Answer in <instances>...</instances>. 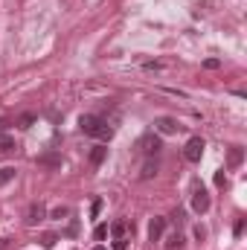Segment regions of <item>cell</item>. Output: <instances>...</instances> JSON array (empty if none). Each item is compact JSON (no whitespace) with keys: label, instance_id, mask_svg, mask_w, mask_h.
Masks as SVG:
<instances>
[{"label":"cell","instance_id":"6da1fadb","mask_svg":"<svg viewBox=\"0 0 247 250\" xmlns=\"http://www.w3.org/2000/svg\"><path fill=\"white\" fill-rule=\"evenodd\" d=\"M79 128H82V134L96 137V140H111V137H114V128H111L102 117H96V114H84V117L79 119Z\"/></svg>","mask_w":247,"mask_h":250},{"label":"cell","instance_id":"7a4b0ae2","mask_svg":"<svg viewBox=\"0 0 247 250\" xmlns=\"http://www.w3.org/2000/svg\"><path fill=\"white\" fill-rule=\"evenodd\" d=\"M204 149H207V143H204L201 137H192V140L186 143V149H183V157H186L189 163H198V160L204 157Z\"/></svg>","mask_w":247,"mask_h":250},{"label":"cell","instance_id":"3957f363","mask_svg":"<svg viewBox=\"0 0 247 250\" xmlns=\"http://www.w3.org/2000/svg\"><path fill=\"white\" fill-rule=\"evenodd\" d=\"M192 210H195V213H201V216L210 210V195H207V189H204V186H198V189L192 192Z\"/></svg>","mask_w":247,"mask_h":250},{"label":"cell","instance_id":"277c9868","mask_svg":"<svg viewBox=\"0 0 247 250\" xmlns=\"http://www.w3.org/2000/svg\"><path fill=\"white\" fill-rule=\"evenodd\" d=\"M140 151L148 154V157H154V154L160 151V137H157V134H146V137L140 140Z\"/></svg>","mask_w":247,"mask_h":250},{"label":"cell","instance_id":"5b68a950","mask_svg":"<svg viewBox=\"0 0 247 250\" xmlns=\"http://www.w3.org/2000/svg\"><path fill=\"white\" fill-rule=\"evenodd\" d=\"M44 218H47V207H44L41 201H38V204H32V207L26 210V224H29V227H35V224H41Z\"/></svg>","mask_w":247,"mask_h":250},{"label":"cell","instance_id":"8992f818","mask_svg":"<svg viewBox=\"0 0 247 250\" xmlns=\"http://www.w3.org/2000/svg\"><path fill=\"white\" fill-rule=\"evenodd\" d=\"M154 128H157L160 134H178V131H181L178 119H172V117H160V119H154Z\"/></svg>","mask_w":247,"mask_h":250},{"label":"cell","instance_id":"52a82bcc","mask_svg":"<svg viewBox=\"0 0 247 250\" xmlns=\"http://www.w3.org/2000/svg\"><path fill=\"white\" fill-rule=\"evenodd\" d=\"M12 151H17V143L15 137L6 134V122H0V154H12Z\"/></svg>","mask_w":247,"mask_h":250},{"label":"cell","instance_id":"ba28073f","mask_svg":"<svg viewBox=\"0 0 247 250\" xmlns=\"http://www.w3.org/2000/svg\"><path fill=\"white\" fill-rule=\"evenodd\" d=\"M163 230H166V218H151V224H148V242H160Z\"/></svg>","mask_w":247,"mask_h":250},{"label":"cell","instance_id":"9c48e42d","mask_svg":"<svg viewBox=\"0 0 247 250\" xmlns=\"http://www.w3.org/2000/svg\"><path fill=\"white\" fill-rule=\"evenodd\" d=\"M105 157H108V149H105V146H93L87 160H90V166L96 169V166H102V160H105Z\"/></svg>","mask_w":247,"mask_h":250},{"label":"cell","instance_id":"30bf717a","mask_svg":"<svg viewBox=\"0 0 247 250\" xmlns=\"http://www.w3.org/2000/svg\"><path fill=\"white\" fill-rule=\"evenodd\" d=\"M242 160H245V151H242L239 146H233V149H230V154H227V166H230V169H236V166H242Z\"/></svg>","mask_w":247,"mask_h":250},{"label":"cell","instance_id":"8fae6325","mask_svg":"<svg viewBox=\"0 0 247 250\" xmlns=\"http://www.w3.org/2000/svg\"><path fill=\"white\" fill-rule=\"evenodd\" d=\"M38 163H41V166H49V169H55V166H61V154H55V151H47V154H41V157H38Z\"/></svg>","mask_w":247,"mask_h":250},{"label":"cell","instance_id":"7c38bea8","mask_svg":"<svg viewBox=\"0 0 247 250\" xmlns=\"http://www.w3.org/2000/svg\"><path fill=\"white\" fill-rule=\"evenodd\" d=\"M154 175H157V160H154V157H148V160L143 163V172H140V178H143V181H148V178H154Z\"/></svg>","mask_w":247,"mask_h":250},{"label":"cell","instance_id":"4fadbf2b","mask_svg":"<svg viewBox=\"0 0 247 250\" xmlns=\"http://www.w3.org/2000/svg\"><path fill=\"white\" fill-rule=\"evenodd\" d=\"M108 230H111V236H114V239H125V233H128V224H125V221H114Z\"/></svg>","mask_w":247,"mask_h":250},{"label":"cell","instance_id":"5bb4252c","mask_svg":"<svg viewBox=\"0 0 247 250\" xmlns=\"http://www.w3.org/2000/svg\"><path fill=\"white\" fill-rule=\"evenodd\" d=\"M15 125H17V128H32V125H35V114H20V117L15 119Z\"/></svg>","mask_w":247,"mask_h":250},{"label":"cell","instance_id":"9a60e30c","mask_svg":"<svg viewBox=\"0 0 247 250\" xmlns=\"http://www.w3.org/2000/svg\"><path fill=\"white\" fill-rule=\"evenodd\" d=\"M181 245H183V239H181V233H172V236H169V242H166V248H169V250H178Z\"/></svg>","mask_w":247,"mask_h":250},{"label":"cell","instance_id":"2e32d148","mask_svg":"<svg viewBox=\"0 0 247 250\" xmlns=\"http://www.w3.org/2000/svg\"><path fill=\"white\" fill-rule=\"evenodd\" d=\"M67 216H70L67 207H55V210H52V218H55V221H61V218H67Z\"/></svg>","mask_w":247,"mask_h":250},{"label":"cell","instance_id":"e0dca14e","mask_svg":"<svg viewBox=\"0 0 247 250\" xmlns=\"http://www.w3.org/2000/svg\"><path fill=\"white\" fill-rule=\"evenodd\" d=\"M105 236H108V224H99V227L93 230V239H96V242H102Z\"/></svg>","mask_w":247,"mask_h":250},{"label":"cell","instance_id":"ac0fdd59","mask_svg":"<svg viewBox=\"0 0 247 250\" xmlns=\"http://www.w3.org/2000/svg\"><path fill=\"white\" fill-rule=\"evenodd\" d=\"M55 242H58V236H55V233H44V239H41V245H44V248H52Z\"/></svg>","mask_w":247,"mask_h":250},{"label":"cell","instance_id":"d6986e66","mask_svg":"<svg viewBox=\"0 0 247 250\" xmlns=\"http://www.w3.org/2000/svg\"><path fill=\"white\" fill-rule=\"evenodd\" d=\"M12 178H15V169H0V186H3V183H9Z\"/></svg>","mask_w":247,"mask_h":250},{"label":"cell","instance_id":"ffe728a7","mask_svg":"<svg viewBox=\"0 0 247 250\" xmlns=\"http://www.w3.org/2000/svg\"><path fill=\"white\" fill-rule=\"evenodd\" d=\"M99 213H102V198H96V201H93V204H90V216H93V218H96V216H99Z\"/></svg>","mask_w":247,"mask_h":250},{"label":"cell","instance_id":"44dd1931","mask_svg":"<svg viewBox=\"0 0 247 250\" xmlns=\"http://www.w3.org/2000/svg\"><path fill=\"white\" fill-rule=\"evenodd\" d=\"M204 67H207V70H218V67H221V61H218V58H207V61H204Z\"/></svg>","mask_w":247,"mask_h":250},{"label":"cell","instance_id":"7402d4cb","mask_svg":"<svg viewBox=\"0 0 247 250\" xmlns=\"http://www.w3.org/2000/svg\"><path fill=\"white\" fill-rule=\"evenodd\" d=\"M114 250H128V239H114Z\"/></svg>","mask_w":247,"mask_h":250},{"label":"cell","instance_id":"603a6c76","mask_svg":"<svg viewBox=\"0 0 247 250\" xmlns=\"http://www.w3.org/2000/svg\"><path fill=\"white\" fill-rule=\"evenodd\" d=\"M215 183H218V186H227V178H224V169H221V172H215Z\"/></svg>","mask_w":247,"mask_h":250},{"label":"cell","instance_id":"cb8c5ba5","mask_svg":"<svg viewBox=\"0 0 247 250\" xmlns=\"http://www.w3.org/2000/svg\"><path fill=\"white\" fill-rule=\"evenodd\" d=\"M195 239H198V242H204V239H207V230H204V227H201V224H198V227H195Z\"/></svg>","mask_w":247,"mask_h":250},{"label":"cell","instance_id":"d4e9b609","mask_svg":"<svg viewBox=\"0 0 247 250\" xmlns=\"http://www.w3.org/2000/svg\"><path fill=\"white\" fill-rule=\"evenodd\" d=\"M242 233H245V218L236 221V236H242Z\"/></svg>","mask_w":247,"mask_h":250},{"label":"cell","instance_id":"484cf974","mask_svg":"<svg viewBox=\"0 0 247 250\" xmlns=\"http://www.w3.org/2000/svg\"><path fill=\"white\" fill-rule=\"evenodd\" d=\"M93 250H108V248H102V245H96V248H93Z\"/></svg>","mask_w":247,"mask_h":250}]
</instances>
